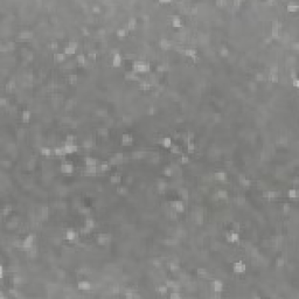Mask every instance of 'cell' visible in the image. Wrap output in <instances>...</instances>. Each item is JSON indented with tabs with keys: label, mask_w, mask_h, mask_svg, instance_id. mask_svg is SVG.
Here are the masks:
<instances>
[{
	"label": "cell",
	"mask_w": 299,
	"mask_h": 299,
	"mask_svg": "<svg viewBox=\"0 0 299 299\" xmlns=\"http://www.w3.org/2000/svg\"><path fill=\"white\" fill-rule=\"evenodd\" d=\"M132 70L137 74H148L151 72V63H150V61L147 62L146 60H136L132 63Z\"/></svg>",
	"instance_id": "6da1fadb"
},
{
	"label": "cell",
	"mask_w": 299,
	"mask_h": 299,
	"mask_svg": "<svg viewBox=\"0 0 299 299\" xmlns=\"http://www.w3.org/2000/svg\"><path fill=\"white\" fill-rule=\"evenodd\" d=\"M112 241V235L107 232H102L96 237V243L98 247H107Z\"/></svg>",
	"instance_id": "7a4b0ae2"
},
{
	"label": "cell",
	"mask_w": 299,
	"mask_h": 299,
	"mask_svg": "<svg viewBox=\"0 0 299 299\" xmlns=\"http://www.w3.org/2000/svg\"><path fill=\"white\" fill-rule=\"evenodd\" d=\"M232 271L235 273H237V275H244V273H247L248 265H247V263L244 261L238 259V261H235V262L232 263Z\"/></svg>",
	"instance_id": "3957f363"
},
{
	"label": "cell",
	"mask_w": 299,
	"mask_h": 299,
	"mask_svg": "<svg viewBox=\"0 0 299 299\" xmlns=\"http://www.w3.org/2000/svg\"><path fill=\"white\" fill-rule=\"evenodd\" d=\"M35 241H36V236L34 235V234H29V235H27V236L25 237V240L22 241V244H21L23 252H26V251H28V250L31 249L32 247L34 246Z\"/></svg>",
	"instance_id": "277c9868"
},
{
	"label": "cell",
	"mask_w": 299,
	"mask_h": 299,
	"mask_svg": "<svg viewBox=\"0 0 299 299\" xmlns=\"http://www.w3.org/2000/svg\"><path fill=\"white\" fill-rule=\"evenodd\" d=\"M60 172H61L62 174H72V173L75 172V166H74V164L68 162V161L62 162V164L60 165Z\"/></svg>",
	"instance_id": "5b68a950"
},
{
	"label": "cell",
	"mask_w": 299,
	"mask_h": 299,
	"mask_svg": "<svg viewBox=\"0 0 299 299\" xmlns=\"http://www.w3.org/2000/svg\"><path fill=\"white\" fill-rule=\"evenodd\" d=\"M210 287H212L213 292L221 293V292H223L224 283L221 281V279H213V281L210 282Z\"/></svg>",
	"instance_id": "8992f818"
},
{
	"label": "cell",
	"mask_w": 299,
	"mask_h": 299,
	"mask_svg": "<svg viewBox=\"0 0 299 299\" xmlns=\"http://www.w3.org/2000/svg\"><path fill=\"white\" fill-rule=\"evenodd\" d=\"M92 289V283L87 279H82V281L77 282V290H81L83 292H90Z\"/></svg>",
	"instance_id": "52a82bcc"
},
{
	"label": "cell",
	"mask_w": 299,
	"mask_h": 299,
	"mask_svg": "<svg viewBox=\"0 0 299 299\" xmlns=\"http://www.w3.org/2000/svg\"><path fill=\"white\" fill-rule=\"evenodd\" d=\"M133 136L131 133H125L124 132V133H122L121 137V145L123 147H129L133 143Z\"/></svg>",
	"instance_id": "ba28073f"
},
{
	"label": "cell",
	"mask_w": 299,
	"mask_h": 299,
	"mask_svg": "<svg viewBox=\"0 0 299 299\" xmlns=\"http://www.w3.org/2000/svg\"><path fill=\"white\" fill-rule=\"evenodd\" d=\"M80 237V234L76 232L75 229H72V228H69V229H67L66 230V232H64V240L67 242H72L75 241V240H77Z\"/></svg>",
	"instance_id": "9c48e42d"
},
{
	"label": "cell",
	"mask_w": 299,
	"mask_h": 299,
	"mask_svg": "<svg viewBox=\"0 0 299 299\" xmlns=\"http://www.w3.org/2000/svg\"><path fill=\"white\" fill-rule=\"evenodd\" d=\"M226 240L229 243H238L241 241V234L234 232V230H230V232H228L226 234Z\"/></svg>",
	"instance_id": "30bf717a"
},
{
	"label": "cell",
	"mask_w": 299,
	"mask_h": 299,
	"mask_svg": "<svg viewBox=\"0 0 299 299\" xmlns=\"http://www.w3.org/2000/svg\"><path fill=\"white\" fill-rule=\"evenodd\" d=\"M137 26H138V19H137V17H136V15H130L129 19H127V22H126L127 31L130 32L134 31V29L137 28Z\"/></svg>",
	"instance_id": "8fae6325"
},
{
	"label": "cell",
	"mask_w": 299,
	"mask_h": 299,
	"mask_svg": "<svg viewBox=\"0 0 299 299\" xmlns=\"http://www.w3.org/2000/svg\"><path fill=\"white\" fill-rule=\"evenodd\" d=\"M159 48L161 50H165V52L166 50H170L172 48V42L165 36H161L159 39Z\"/></svg>",
	"instance_id": "7c38bea8"
},
{
	"label": "cell",
	"mask_w": 299,
	"mask_h": 299,
	"mask_svg": "<svg viewBox=\"0 0 299 299\" xmlns=\"http://www.w3.org/2000/svg\"><path fill=\"white\" fill-rule=\"evenodd\" d=\"M111 63H112V67L113 68H119L122 66V63H123V56H122V52L121 53H116L112 55V60H111Z\"/></svg>",
	"instance_id": "4fadbf2b"
},
{
	"label": "cell",
	"mask_w": 299,
	"mask_h": 299,
	"mask_svg": "<svg viewBox=\"0 0 299 299\" xmlns=\"http://www.w3.org/2000/svg\"><path fill=\"white\" fill-rule=\"evenodd\" d=\"M178 194L179 197H181L183 201L188 202L189 201V188L188 187H179L178 188Z\"/></svg>",
	"instance_id": "5bb4252c"
},
{
	"label": "cell",
	"mask_w": 299,
	"mask_h": 299,
	"mask_svg": "<svg viewBox=\"0 0 299 299\" xmlns=\"http://www.w3.org/2000/svg\"><path fill=\"white\" fill-rule=\"evenodd\" d=\"M19 37L21 40H33L35 36H34V32L33 31H28V29H23L19 33Z\"/></svg>",
	"instance_id": "9a60e30c"
},
{
	"label": "cell",
	"mask_w": 299,
	"mask_h": 299,
	"mask_svg": "<svg viewBox=\"0 0 299 299\" xmlns=\"http://www.w3.org/2000/svg\"><path fill=\"white\" fill-rule=\"evenodd\" d=\"M214 178L216 181L224 182V181H227V179H228V173L224 172V171H217V172L214 173Z\"/></svg>",
	"instance_id": "2e32d148"
},
{
	"label": "cell",
	"mask_w": 299,
	"mask_h": 299,
	"mask_svg": "<svg viewBox=\"0 0 299 299\" xmlns=\"http://www.w3.org/2000/svg\"><path fill=\"white\" fill-rule=\"evenodd\" d=\"M174 209L177 210V213H178V214H183V213L186 212V206H185V203H183V201L175 200Z\"/></svg>",
	"instance_id": "e0dca14e"
},
{
	"label": "cell",
	"mask_w": 299,
	"mask_h": 299,
	"mask_svg": "<svg viewBox=\"0 0 299 299\" xmlns=\"http://www.w3.org/2000/svg\"><path fill=\"white\" fill-rule=\"evenodd\" d=\"M286 195L290 200H297L299 197V191L298 188H289L286 191Z\"/></svg>",
	"instance_id": "ac0fdd59"
},
{
	"label": "cell",
	"mask_w": 299,
	"mask_h": 299,
	"mask_svg": "<svg viewBox=\"0 0 299 299\" xmlns=\"http://www.w3.org/2000/svg\"><path fill=\"white\" fill-rule=\"evenodd\" d=\"M168 270H170L172 273H177L179 271H181V267H180V263L175 262V261H171L168 263Z\"/></svg>",
	"instance_id": "d6986e66"
},
{
	"label": "cell",
	"mask_w": 299,
	"mask_h": 299,
	"mask_svg": "<svg viewBox=\"0 0 299 299\" xmlns=\"http://www.w3.org/2000/svg\"><path fill=\"white\" fill-rule=\"evenodd\" d=\"M216 197H219L220 200H223V201L229 200L228 191H226V189H223V188H219V189L216 191Z\"/></svg>",
	"instance_id": "ffe728a7"
},
{
	"label": "cell",
	"mask_w": 299,
	"mask_h": 299,
	"mask_svg": "<svg viewBox=\"0 0 299 299\" xmlns=\"http://www.w3.org/2000/svg\"><path fill=\"white\" fill-rule=\"evenodd\" d=\"M116 192L117 194L121 195V197H127L130 194V189L127 186H122V185H119V186L116 188Z\"/></svg>",
	"instance_id": "44dd1931"
},
{
	"label": "cell",
	"mask_w": 299,
	"mask_h": 299,
	"mask_svg": "<svg viewBox=\"0 0 299 299\" xmlns=\"http://www.w3.org/2000/svg\"><path fill=\"white\" fill-rule=\"evenodd\" d=\"M63 148H64V152L66 154H72L75 152L78 151V146L76 144H72V145H63Z\"/></svg>",
	"instance_id": "7402d4cb"
},
{
	"label": "cell",
	"mask_w": 299,
	"mask_h": 299,
	"mask_svg": "<svg viewBox=\"0 0 299 299\" xmlns=\"http://www.w3.org/2000/svg\"><path fill=\"white\" fill-rule=\"evenodd\" d=\"M66 57H67V55H66L64 53H54L53 54V58L56 63L66 62Z\"/></svg>",
	"instance_id": "603a6c76"
},
{
	"label": "cell",
	"mask_w": 299,
	"mask_h": 299,
	"mask_svg": "<svg viewBox=\"0 0 299 299\" xmlns=\"http://www.w3.org/2000/svg\"><path fill=\"white\" fill-rule=\"evenodd\" d=\"M185 55H186L188 58H193L194 56L197 55V49L194 48V47H187V48L185 49Z\"/></svg>",
	"instance_id": "cb8c5ba5"
},
{
	"label": "cell",
	"mask_w": 299,
	"mask_h": 299,
	"mask_svg": "<svg viewBox=\"0 0 299 299\" xmlns=\"http://www.w3.org/2000/svg\"><path fill=\"white\" fill-rule=\"evenodd\" d=\"M84 226L87 228L91 229V230H94L95 228H96V220H95L94 217H85Z\"/></svg>",
	"instance_id": "d4e9b609"
},
{
	"label": "cell",
	"mask_w": 299,
	"mask_h": 299,
	"mask_svg": "<svg viewBox=\"0 0 299 299\" xmlns=\"http://www.w3.org/2000/svg\"><path fill=\"white\" fill-rule=\"evenodd\" d=\"M5 89H6V91H8V92H13L14 90L17 89V83H15V80H14V78L9 80L8 82L6 83V85H5Z\"/></svg>",
	"instance_id": "484cf974"
},
{
	"label": "cell",
	"mask_w": 299,
	"mask_h": 299,
	"mask_svg": "<svg viewBox=\"0 0 299 299\" xmlns=\"http://www.w3.org/2000/svg\"><path fill=\"white\" fill-rule=\"evenodd\" d=\"M98 159L94 157H85L84 158V165L85 166H97Z\"/></svg>",
	"instance_id": "4316f807"
},
{
	"label": "cell",
	"mask_w": 299,
	"mask_h": 299,
	"mask_svg": "<svg viewBox=\"0 0 299 299\" xmlns=\"http://www.w3.org/2000/svg\"><path fill=\"white\" fill-rule=\"evenodd\" d=\"M97 168H98V173H105V172H110L111 166H110V164H109L107 161H103L102 164H101V166L97 167Z\"/></svg>",
	"instance_id": "83f0119b"
},
{
	"label": "cell",
	"mask_w": 299,
	"mask_h": 299,
	"mask_svg": "<svg viewBox=\"0 0 299 299\" xmlns=\"http://www.w3.org/2000/svg\"><path fill=\"white\" fill-rule=\"evenodd\" d=\"M31 118H32V111H29V110H23L22 113H21V121L27 124L28 122H31Z\"/></svg>",
	"instance_id": "f1b7e54d"
},
{
	"label": "cell",
	"mask_w": 299,
	"mask_h": 299,
	"mask_svg": "<svg viewBox=\"0 0 299 299\" xmlns=\"http://www.w3.org/2000/svg\"><path fill=\"white\" fill-rule=\"evenodd\" d=\"M172 144H173V139L171 138V137H165V138L162 139L161 146H162L164 148H166V150H170L171 146H172Z\"/></svg>",
	"instance_id": "f546056e"
},
{
	"label": "cell",
	"mask_w": 299,
	"mask_h": 299,
	"mask_svg": "<svg viewBox=\"0 0 299 299\" xmlns=\"http://www.w3.org/2000/svg\"><path fill=\"white\" fill-rule=\"evenodd\" d=\"M110 182L112 185H119L122 182V174L119 173H116V174H112L110 177Z\"/></svg>",
	"instance_id": "4dcf8cb0"
},
{
	"label": "cell",
	"mask_w": 299,
	"mask_h": 299,
	"mask_svg": "<svg viewBox=\"0 0 299 299\" xmlns=\"http://www.w3.org/2000/svg\"><path fill=\"white\" fill-rule=\"evenodd\" d=\"M53 152L56 157H66V152H64L63 146H55L53 148Z\"/></svg>",
	"instance_id": "1f68e13d"
},
{
	"label": "cell",
	"mask_w": 299,
	"mask_h": 299,
	"mask_svg": "<svg viewBox=\"0 0 299 299\" xmlns=\"http://www.w3.org/2000/svg\"><path fill=\"white\" fill-rule=\"evenodd\" d=\"M40 154L42 157H50L52 156V148L49 146H42V147L39 150Z\"/></svg>",
	"instance_id": "d6a6232c"
},
{
	"label": "cell",
	"mask_w": 299,
	"mask_h": 299,
	"mask_svg": "<svg viewBox=\"0 0 299 299\" xmlns=\"http://www.w3.org/2000/svg\"><path fill=\"white\" fill-rule=\"evenodd\" d=\"M87 60H88V57H87V55H84L83 53H80L76 56V61H77V63H78L80 66H84Z\"/></svg>",
	"instance_id": "836d02e7"
},
{
	"label": "cell",
	"mask_w": 299,
	"mask_h": 299,
	"mask_svg": "<svg viewBox=\"0 0 299 299\" xmlns=\"http://www.w3.org/2000/svg\"><path fill=\"white\" fill-rule=\"evenodd\" d=\"M162 174L165 175L166 178H173L174 177V172H173V170H172V167L170 166H166L165 168H164V171H162Z\"/></svg>",
	"instance_id": "e575fe53"
},
{
	"label": "cell",
	"mask_w": 299,
	"mask_h": 299,
	"mask_svg": "<svg viewBox=\"0 0 299 299\" xmlns=\"http://www.w3.org/2000/svg\"><path fill=\"white\" fill-rule=\"evenodd\" d=\"M77 52V49L76 48H72V47H70V46H64V48H63V53L66 54V55H74V54Z\"/></svg>",
	"instance_id": "d590c367"
},
{
	"label": "cell",
	"mask_w": 299,
	"mask_h": 299,
	"mask_svg": "<svg viewBox=\"0 0 299 299\" xmlns=\"http://www.w3.org/2000/svg\"><path fill=\"white\" fill-rule=\"evenodd\" d=\"M167 290H168V287L166 285H161V284L156 287V292L159 293V295H166V293H167Z\"/></svg>",
	"instance_id": "8d00e7d4"
},
{
	"label": "cell",
	"mask_w": 299,
	"mask_h": 299,
	"mask_svg": "<svg viewBox=\"0 0 299 299\" xmlns=\"http://www.w3.org/2000/svg\"><path fill=\"white\" fill-rule=\"evenodd\" d=\"M195 150H197V144L194 142H191V143L187 144V152L189 154H194L195 153Z\"/></svg>",
	"instance_id": "74e56055"
},
{
	"label": "cell",
	"mask_w": 299,
	"mask_h": 299,
	"mask_svg": "<svg viewBox=\"0 0 299 299\" xmlns=\"http://www.w3.org/2000/svg\"><path fill=\"white\" fill-rule=\"evenodd\" d=\"M170 150L172 154H180V153H181V147L179 146L178 144H172Z\"/></svg>",
	"instance_id": "f35d334b"
},
{
	"label": "cell",
	"mask_w": 299,
	"mask_h": 299,
	"mask_svg": "<svg viewBox=\"0 0 299 299\" xmlns=\"http://www.w3.org/2000/svg\"><path fill=\"white\" fill-rule=\"evenodd\" d=\"M189 162H191V158L187 154H182L181 158H180V164L181 165H188Z\"/></svg>",
	"instance_id": "ab89813d"
},
{
	"label": "cell",
	"mask_w": 299,
	"mask_h": 299,
	"mask_svg": "<svg viewBox=\"0 0 299 299\" xmlns=\"http://www.w3.org/2000/svg\"><path fill=\"white\" fill-rule=\"evenodd\" d=\"M228 4H229V2L226 1V0H217V1H215V6L219 7V8H224V7H227Z\"/></svg>",
	"instance_id": "60d3db41"
},
{
	"label": "cell",
	"mask_w": 299,
	"mask_h": 299,
	"mask_svg": "<svg viewBox=\"0 0 299 299\" xmlns=\"http://www.w3.org/2000/svg\"><path fill=\"white\" fill-rule=\"evenodd\" d=\"M1 166L4 167V168H9L11 166H12V162L11 161H6V160H1Z\"/></svg>",
	"instance_id": "b9f144b4"
},
{
	"label": "cell",
	"mask_w": 299,
	"mask_h": 299,
	"mask_svg": "<svg viewBox=\"0 0 299 299\" xmlns=\"http://www.w3.org/2000/svg\"><path fill=\"white\" fill-rule=\"evenodd\" d=\"M171 298L172 299H180L181 298V295L179 293V291H174V292L171 293Z\"/></svg>",
	"instance_id": "7bdbcfd3"
},
{
	"label": "cell",
	"mask_w": 299,
	"mask_h": 299,
	"mask_svg": "<svg viewBox=\"0 0 299 299\" xmlns=\"http://www.w3.org/2000/svg\"><path fill=\"white\" fill-rule=\"evenodd\" d=\"M291 83H292V87H293V88H296V89H298V88H299V80H298V77H297V78H293Z\"/></svg>",
	"instance_id": "ee69618b"
},
{
	"label": "cell",
	"mask_w": 299,
	"mask_h": 299,
	"mask_svg": "<svg viewBox=\"0 0 299 299\" xmlns=\"http://www.w3.org/2000/svg\"><path fill=\"white\" fill-rule=\"evenodd\" d=\"M0 105H1V107H6V105H7V99L5 98V97H1V98H0Z\"/></svg>",
	"instance_id": "f6af8a7d"
}]
</instances>
